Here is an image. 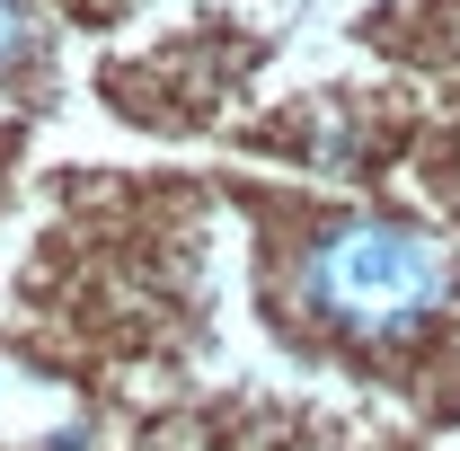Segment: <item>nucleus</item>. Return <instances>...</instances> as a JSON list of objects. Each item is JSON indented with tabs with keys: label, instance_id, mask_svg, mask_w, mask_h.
<instances>
[{
	"label": "nucleus",
	"instance_id": "obj_1",
	"mask_svg": "<svg viewBox=\"0 0 460 451\" xmlns=\"http://www.w3.org/2000/svg\"><path fill=\"white\" fill-rule=\"evenodd\" d=\"M275 301L301 337L345 354H407L460 319V248L416 213H310L275 257Z\"/></svg>",
	"mask_w": 460,
	"mask_h": 451
},
{
	"label": "nucleus",
	"instance_id": "obj_2",
	"mask_svg": "<svg viewBox=\"0 0 460 451\" xmlns=\"http://www.w3.org/2000/svg\"><path fill=\"white\" fill-rule=\"evenodd\" d=\"M36 62H45V18H36V0H0V89H18Z\"/></svg>",
	"mask_w": 460,
	"mask_h": 451
}]
</instances>
